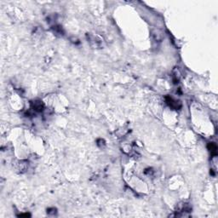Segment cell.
I'll return each instance as SVG.
<instances>
[{"instance_id": "obj_1", "label": "cell", "mask_w": 218, "mask_h": 218, "mask_svg": "<svg viewBox=\"0 0 218 218\" xmlns=\"http://www.w3.org/2000/svg\"><path fill=\"white\" fill-rule=\"evenodd\" d=\"M165 102L167 103V105L172 109L178 110V109L182 107V104H181V102L179 101H175V100L173 99L172 97H170V96H166L165 97Z\"/></svg>"}, {"instance_id": "obj_6", "label": "cell", "mask_w": 218, "mask_h": 218, "mask_svg": "<svg viewBox=\"0 0 218 218\" xmlns=\"http://www.w3.org/2000/svg\"><path fill=\"white\" fill-rule=\"evenodd\" d=\"M52 29H53L54 33H56V34L63 35V30L62 28H61V27H60V26H54V27H52Z\"/></svg>"}, {"instance_id": "obj_4", "label": "cell", "mask_w": 218, "mask_h": 218, "mask_svg": "<svg viewBox=\"0 0 218 218\" xmlns=\"http://www.w3.org/2000/svg\"><path fill=\"white\" fill-rule=\"evenodd\" d=\"M152 37L155 42H161L164 39L162 32L159 29H154L152 31Z\"/></svg>"}, {"instance_id": "obj_3", "label": "cell", "mask_w": 218, "mask_h": 218, "mask_svg": "<svg viewBox=\"0 0 218 218\" xmlns=\"http://www.w3.org/2000/svg\"><path fill=\"white\" fill-rule=\"evenodd\" d=\"M31 105H32V109H33L35 112H42L44 109V104L39 100H36L33 102L31 103Z\"/></svg>"}, {"instance_id": "obj_7", "label": "cell", "mask_w": 218, "mask_h": 218, "mask_svg": "<svg viewBox=\"0 0 218 218\" xmlns=\"http://www.w3.org/2000/svg\"><path fill=\"white\" fill-rule=\"evenodd\" d=\"M47 213H48L49 215H55L56 213V209H48V210H47Z\"/></svg>"}, {"instance_id": "obj_5", "label": "cell", "mask_w": 218, "mask_h": 218, "mask_svg": "<svg viewBox=\"0 0 218 218\" xmlns=\"http://www.w3.org/2000/svg\"><path fill=\"white\" fill-rule=\"evenodd\" d=\"M208 149L210 150V152H211V154L216 155V153H217V146L216 145L215 143H213V142L209 143Z\"/></svg>"}, {"instance_id": "obj_2", "label": "cell", "mask_w": 218, "mask_h": 218, "mask_svg": "<svg viewBox=\"0 0 218 218\" xmlns=\"http://www.w3.org/2000/svg\"><path fill=\"white\" fill-rule=\"evenodd\" d=\"M88 40H89V43L95 48H100V47L102 46V39H100L98 37L89 35L88 37Z\"/></svg>"}]
</instances>
